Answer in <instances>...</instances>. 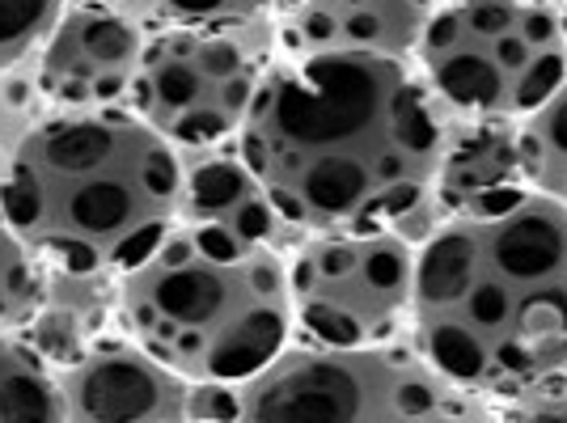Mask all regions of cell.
Returning a JSON list of instances; mask_svg holds the SVG:
<instances>
[{"mask_svg":"<svg viewBox=\"0 0 567 423\" xmlns=\"http://www.w3.org/2000/svg\"><path fill=\"white\" fill-rule=\"evenodd\" d=\"M60 420H64V402L43 352L30 339H18V330H0V423Z\"/></svg>","mask_w":567,"mask_h":423,"instance_id":"cell-13","label":"cell"},{"mask_svg":"<svg viewBox=\"0 0 567 423\" xmlns=\"http://www.w3.org/2000/svg\"><path fill=\"white\" fill-rule=\"evenodd\" d=\"M406 343L492 415H567V204L513 187L441 208L415 241Z\"/></svg>","mask_w":567,"mask_h":423,"instance_id":"cell-2","label":"cell"},{"mask_svg":"<svg viewBox=\"0 0 567 423\" xmlns=\"http://www.w3.org/2000/svg\"><path fill=\"white\" fill-rule=\"evenodd\" d=\"M292 237L250 169H204L178 220L115 271V327L195 390H229L297 339Z\"/></svg>","mask_w":567,"mask_h":423,"instance_id":"cell-3","label":"cell"},{"mask_svg":"<svg viewBox=\"0 0 567 423\" xmlns=\"http://www.w3.org/2000/svg\"><path fill=\"white\" fill-rule=\"evenodd\" d=\"M457 132L415 60L280 51L234 148L297 237L390 225L420 241Z\"/></svg>","mask_w":567,"mask_h":423,"instance_id":"cell-1","label":"cell"},{"mask_svg":"<svg viewBox=\"0 0 567 423\" xmlns=\"http://www.w3.org/2000/svg\"><path fill=\"white\" fill-rule=\"evenodd\" d=\"M415 237L390 225L301 234L288 246L297 334L318 343L406 339Z\"/></svg>","mask_w":567,"mask_h":423,"instance_id":"cell-8","label":"cell"},{"mask_svg":"<svg viewBox=\"0 0 567 423\" xmlns=\"http://www.w3.org/2000/svg\"><path fill=\"white\" fill-rule=\"evenodd\" d=\"M148 34L166 25H199V22H280L297 0H106Z\"/></svg>","mask_w":567,"mask_h":423,"instance_id":"cell-14","label":"cell"},{"mask_svg":"<svg viewBox=\"0 0 567 423\" xmlns=\"http://www.w3.org/2000/svg\"><path fill=\"white\" fill-rule=\"evenodd\" d=\"M195 420L237 423H453L492 411L436 373L406 339L318 343L292 339L229 390H199Z\"/></svg>","mask_w":567,"mask_h":423,"instance_id":"cell-5","label":"cell"},{"mask_svg":"<svg viewBox=\"0 0 567 423\" xmlns=\"http://www.w3.org/2000/svg\"><path fill=\"white\" fill-rule=\"evenodd\" d=\"M43 292V262L0 220V330H25Z\"/></svg>","mask_w":567,"mask_h":423,"instance_id":"cell-15","label":"cell"},{"mask_svg":"<svg viewBox=\"0 0 567 423\" xmlns=\"http://www.w3.org/2000/svg\"><path fill=\"white\" fill-rule=\"evenodd\" d=\"M441 0H297L280 13V51H369L411 60Z\"/></svg>","mask_w":567,"mask_h":423,"instance_id":"cell-11","label":"cell"},{"mask_svg":"<svg viewBox=\"0 0 567 423\" xmlns=\"http://www.w3.org/2000/svg\"><path fill=\"white\" fill-rule=\"evenodd\" d=\"M51 373L69 423H183L199 411V390L187 376L118 327L51 364Z\"/></svg>","mask_w":567,"mask_h":423,"instance_id":"cell-10","label":"cell"},{"mask_svg":"<svg viewBox=\"0 0 567 423\" xmlns=\"http://www.w3.org/2000/svg\"><path fill=\"white\" fill-rule=\"evenodd\" d=\"M64 0H0V81L30 69Z\"/></svg>","mask_w":567,"mask_h":423,"instance_id":"cell-16","label":"cell"},{"mask_svg":"<svg viewBox=\"0 0 567 423\" xmlns=\"http://www.w3.org/2000/svg\"><path fill=\"white\" fill-rule=\"evenodd\" d=\"M187 153L132 106H60L0 153V220L43 267L115 276L178 220Z\"/></svg>","mask_w":567,"mask_h":423,"instance_id":"cell-4","label":"cell"},{"mask_svg":"<svg viewBox=\"0 0 567 423\" xmlns=\"http://www.w3.org/2000/svg\"><path fill=\"white\" fill-rule=\"evenodd\" d=\"M411 60L457 127H508L567 81L564 0H441Z\"/></svg>","mask_w":567,"mask_h":423,"instance_id":"cell-6","label":"cell"},{"mask_svg":"<svg viewBox=\"0 0 567 423\" xmlns=\"http://www.w3.org/2000/svg\"><path fill=\"white\" fill-rule=\"evenodd\" d=\"M276 55V22L166 25L148 34L127 106L183 153L220 148L241 132Z\"/></svg>","mask_w":567,"mask_h":423,"instance_id":"cell-7","label":"cell"},{"mask_svg":"<svg viewBox=\"0 0 567 423\" xmlns=\"http://www.w3.org/2000/svg\"><path fill=\"white\" fill-rule=\"evenodd\" d=\"M508 132L520 187L567 204V81Z\"/></svg>","mask_w":567,"mask_h":423,"instance_id":"cell-12","label":"cell"},{"mask_svg":"<svg viewBox=\"0 0 567 423\" xmlns=\"http://www.w3.org/2000/svg\"><path fill=\"white\" fill-rule=\"evenodd\" d=\"M148 30L106 0H64L48 43L30 60L43 111L60 106H127Z\"/></svg>","mask_w":567,"mask_h":423,"instance_id":"cell-9","label":"cell"}]
</instances>
